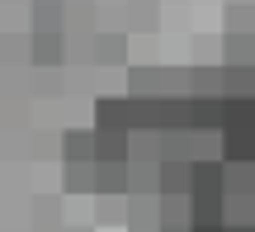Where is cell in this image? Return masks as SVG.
I'll return each mask as SVG.
<instances>
[{
  "label": "cell",
  "instance_id": "obj_1",
  "mask_svg": "<svg viewBox=\"0 0 255 232\" xmlns=\"http://www.w3.org/2000/svg\"><path fill=\"white\" fill-rule=\"evenodd\" d=\"M222 147H227V157H232V161H246V157H251V147H255V128H232L227 138H222Z\"/></svg>",
  "mask_w": 255,
  "mask_h": 232
}]
</instances>
